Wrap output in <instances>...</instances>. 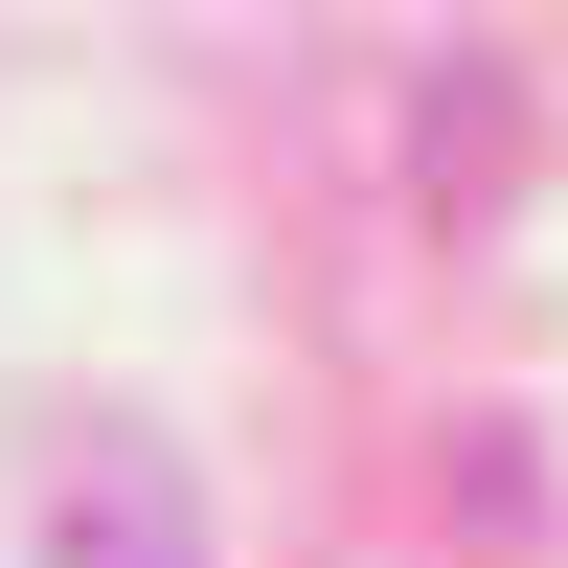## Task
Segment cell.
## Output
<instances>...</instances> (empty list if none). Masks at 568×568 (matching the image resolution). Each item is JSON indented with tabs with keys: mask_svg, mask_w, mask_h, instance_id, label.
<instances>
[{
	"mask_svg": "<svg viewBox=\"0 0 568 568\" xmlns=\"http://www.w3.org/2000/svg\"><path fill=\"white\" fill-rule=\"evenodd\" d=\"M45 568H205V500L136 409H69L45 433Z\"/></svg>",
	"mask_w": 568,
	"mask_h": 568,
	"instance_id": "cell-1",
	"label": "cell"
}]
</instances>
